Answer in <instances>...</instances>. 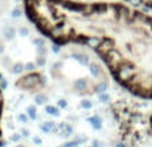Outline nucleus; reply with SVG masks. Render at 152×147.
<instances>
[{"instance_id":"obj_1","label":"nucleus","mask_w":152,"mask_h":147,"mask_svg":"<svg viewBox=\"0 0 152 147\" xmlns=\"http://www.w3.org/2000/svg\"><path fill=\"white\" fill-rule=\"evenodd\" d=\"M40 34L55 45L94 50L117 82L136 96L152 98V16L106 1L23 0Z\"/></svg>"},{"instance_id":"obj_2","label":"nucleus","mask_w":152,"mask_h":147,"mask_svg":"<svg viewBox=\"0 0 152 147\" xmlns=\"http://www.w3.org/2000/svg\"><path fill=\"white\" fill-rule=\"evenodd\" d=\"M45 82H46V81H45V77H42L39 73L30 72V74L19 78L16 85L19 88H22V89L32 90V89H37V88H40L42 85H45Z\"/></svg>"},{"instance_id":"obj_3","label":"nucleus","mask_w":152,"mask_h":147,"mask_svg":"<svg viewBox=\"0 0 152 147\" xmlns=\"http://www.w3.org/2000/svg\"><path fill=\"white\" fill-rule=\"evenodd\" d=\"M124 1L135 4V6H143V7H145V8L152 10V0H124Z\"/></svg>"},{"instance_id":"obj_4","label":"nucleus","mask_w":152,"mask_h":147,"mask_svg":"<svg viewBox=\"0 0 152 147\" xmlns=\"http://www.w3.org/2000/svg\"><path fill=\"white\" fill-rule=\"evenodd\" d=\"M73 57L75 58V60L80 62L81 65H83V66H89V58L86 57V55H83V54H81V53H73Z\"/></svg>"},{"instance_id":"obj_5","label":"nucleus","mask_w":152,"mask_h":147,"mask_svg":"<svg viewBox=\"0 0 152 147\" xmlns=\"http://www.w3.org/2000/svg\"><path fill=\"white\" fill-rule=\"evenodd\" d=\"M89 72L93 77H100V76L102 74V69H101L97 64H90L89 65Z\"/></svg>"},{"instance_id":"obj_6","label":"nucleus","mask_w":152,"mask_h":147,"mask_svg":"<svg viewBox=\"0 0 152 147\" xmlns=\"http://www.w3.org/2000/svg\"><path fill=\"white\" fill-rule=\"evenodd\" d=\"M94 90L97 93H105L106 90H108V82L106 81H100V82H97V85L94 87Z\"/></svg>"},{"instance_id":"obj_7","label":"nucleus","mask_w":152,"mask_h":147,"mask_svg":"<svg viewBox=\"0 0 152 147\" xmlns=\"http://www.w3.org/2000/svg\"><path fill=\"white\" fill-rule=\"evenodd\" d=\"M89 121L92 123V126H93V128H94V130H100L101 126H102V123H101V119L98 118L97 115L93 116V118H90Z\"/></svg>"},{"instance_id":"obj_8","label":"nucleus","mask_w":152,"mask_h":147,"mask_svg":"<svg viewBox=\"0 0 152 147\" xmlns=\"http://www.w3.org/2000/svg\"><path fill=\"white\" fill-rule=\"evenodd\" d=\"M86 85H88V82H86V80H83V78H81V80H77L74 82V88L77 90H85L86 89Z\"/></svg>"},{"instance_id":"obj_9","label":"nucleus","mask_w":152,"mask_h":147,"mask_svg":"<svg viewBox=\"0 0 152 147\" xmlns=\"http://www.w3.org/2000/svg\"><path fill=\"white\" fill-rule=\"evenodd\" d=\"M23 70H26V68H24L23 64H20V62H18V64H15L14 66H12V73H14V74H22Z\"/></svg>"},{"instance_id":"obj_10","label":"nucleus","mask_w":152,"mask_h":147,"mask_svg":"<svg viewBox=\"0 0 152 147\" xmlns=\"http://www.w3.org/2000/svg\"><path fill=\"white\" fill-rule=\"evenodd\" d=\"M40 130H42L43 132H50L51 130H54V123H53V121H46V123H43L42 126H40Z\"/></svg>"},{"instance_id":"obj_11","label":"nucleus","mask_w":152,"mask_h":147,"mask_svg":"<svg viewBox=\"0 0 152 147\" xmlns=\"http://www.w3.org/2000/svg\"><path fill=\"white\" fill-rule=\"evenodd\" d=\"M47 101V96L43 95V93H38L37 96H35V103L38 104V105H42V104H45Z\"/></svg>"},{"instance_id":"obj_12","label":"nucleus","mask_w":152,"mask_h":147,"mask_svg":"<svg viewBox=\"0 0 152 147\" xmlns=\"http://www.w3.org/2000/svg\"><path fill=\"white\" fill-rule=\"evenodd\" d=\"M46 112L53 116H59V110H58V107H54V105H47Z\"/></svg>"},{"instance_id":"obj_13","label":"nucleus","mask_w":152,"mask_h":147,"mask_svg":"<svg viewBox=\"0 0 152 147\" xmlns=\"http://www.w3.org/2000/svg\"><path fill=\"white\" fill-rule=\"evenodd\" d=\"M27 116H28L30 119H37V108L34 107V105H28L27 107Z\"/></svg>"},{"instance_id":"obj_14","label":"nucleus","mask_w":152,"mask_h":147,"mask_svg":"<svg viewBox=\"0 0 152 147\" xmlns=\"http://www.w3.org/2000/svg\"><path fill=\"white\" fill-rule=\"evenodd\" d=\"M61 128H62V134H63V135L69 136V135H72V134H73V128L70 127L69 124H62V126H61Z\"/></svg>"},{"instance_id":"obj_15","label":"nucleus","mask_w":152,"mask_h":147,"mask_svg":"<svg viewBox=\"0 0 152 147\" xmlns=\"http://www.w3.org/2000/svg\"><path fill=\"white\" fill-rule=\"evenodd\" d=\"M93 107V104L90 100H82L81 101V108H83V110H90V108Z\"/></svg>"},{"instance_id":"obj_16","label":"nucleus","mask_w":152,"mask_h":147,"mask_svg":"<svg viewBox=\"0 0 152 147\" xmlns=\"http://www.w3.org/2000/svg\"><path fill=\"white\" fill-rule=\"evenodd\" d=\"M80 142L81 140H70V142H67V143H65L62 147H77L78 144H80Z\"/></svg>"},{"instance_id":"obj_17","label":"nucleus","mask_w":152,"mask_h":147,"mask_svg":"<svg viewBox=\"0 0 152 147\" xmlns=\"http://www.w3.org/2000/svg\"><path fill=\"white\" fill-rule=\"evenodd\" d=\"M24 68H26L27 72H34L35 68H37V64H32V62H28V64L24 65Z\"/></svg>"},{"instance_id":"obj_18","label":"nucleus","mask_w":152,"mask_h":147,"mask_svg":"<svg viewBox=\"0 0 152 147\" xmlns=\"http://www.w3.org/2000/svg\"><path fill=\"white\" fill-rule=\"evenodd\" d=\"M0 88H1V89H6L7 88V81L4 80L1 76H0Z\"/></svg>"},{"instance_id":"obj_19","label":"nucleus","mask_w":152,"mask_h":147,"mask_svg":"<svg viewBox=\"0 0 152 147\" xmlns=\"http://www.w3.org/2000/svg\"><path fill=\"white\" fill-rule=\"evenodd\" d=\"M58 107L59 108H66L67 107V101L66 100H59L58 101Z\"/></svg>"},{"instance_id":"obj_20","label":"nucleus","mask_w":152,"mask_h":147,"mask_svg":"<svg viewBox=\"0 0 152 147\" xmlns=\"http://www.w3.org/2000/svg\"><path fill=\"white\" fill-rule=\"evenodd\" d=\"M27 119H28V116H26V115H19V116H18V120H19V121H23V123H26Z\"/></svg>"},{"instance_id":"obj_21","label":"nucleus","mask_w":152,"mask_h":147,"mask_svg":"<svg viewBox=\"0 0 152 147\" xmlns=\"http://www.w3.org/2000/svg\"><path fill=\"white\" fill-rule=\"evenodd\" d=\"M100 98H101V101H108V100H109V96L105 95V93H101V95H100Z\"/></svg>"},{"instance_id":"obj_22","label":"nucleus","mask_w":152,"mask_h":147,"mask_svg":"<svg viewBox=\"0 0 152 147\" xmlns=\"http://www.w3.org/2000/svg\"><path fill=\"white\" fill-rule=\"evenodd\" d=\"M45 64H46V60H45V58H39L37 62V65H39V66H43Z\"/></svg>"},{"instance_id":"obj_23","label":"nucleus","mask_w":152,"mask_h":147,"mask_svg":"<svg viewBox=\"0 0 152 147\" xmlns=\"http://www.w3.org/2000/svg\"><path fill=\"white\" fill-rule=\"evenodd\" d=\"M32 140H34V143H35V144H40V143H42L40 138H38V136H34V138H32Z\"/></svg>"},{"instance_id":"obj_24","label":"nucleus","mask_w":152,"mask_h":147,"mask_svg":"<svg viewBox=\"0 0 152 147\" xmlns=\"http://www.w3.org/2000/svg\"><path fill=\"white\" fill-rule=\"evenodd\" d=\"M22 135H23V136H28V130H27V128H23V130H22Z\"/></svg>"},{"instance_id":"obj_25","label":"nucleus","mask_w":152,"mask_h":147,"mask_svg":"<svg viewBox=\"0 0 152 147\" xmlns=\"http://www.w3.org/2000/svg\"><path fill=\"white\" fill-rule=\"evenodd\" d=\"M100 144H98V140H93V147H98Z\"/></svg>"},{"instance_id":"obj_26","label":"nucleus","mask_w":152,"mask_h":147,"mask_svg":"<svg viewBox=\"0 0 152 147\" xmlns=\"http://www.w3.org/2000/svg\"><path fill=\"white\" fill-rule=\"evenodd\" d=\"M18 139H19V135H14V136H12V140H18Z\"/></svg>"},{"instance_id":"obj_27","label":"nucleus","mask_w":152,"mask_h":147,"mask_svg":"<svg viewBox=\"0 0 152 147\" xmlns=\"http://www.w3.org/2000/svg\"><path fill=\"white\" fill-rule=\"evenodd\" d=\"M116 147H125V146L123 143H118V144H116Z\"/></svg>"},{"instance_id":"obj_28","label":"nucleus","mask_w":152,"mask_h":147,"mask_svg":"<svg viewBox=\"0 0 152 147\" xmlns=\"http://www.w3.org/2000/svg\"><path fill=\"white\" fill-rule=\"evenodd\" d=\"M15 147H26V146H24V144H16Z\"/></svg>"},{"instance_id":"obj_29","label":"nucleus","mask_w":152,"mask_h":147,"mask_svg":"<svg viewBox=\"0 0 152 147\" xmlns=\"http://www.w3.org/2000/svg\"><path fill=\"white\" fill-rule=\"evenodd\" d=\"M151 126H152V118H151Z\"/></svg>"}]
</instances>
